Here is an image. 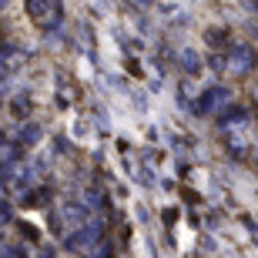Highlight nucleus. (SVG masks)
<instances>
[{"label": "nucleus", "instance_id": "423d86ee", "mask_svg": "<svg viewBox=\"0 0 258 258\" xmlns=\"http://www.w3.org/2000/svg\"><path fill=\"white\" fill-rule=\"evenodd\" d=\"M37 138H40V127H34V124H27L20 131V144H34Z\"/></svg>", "mask_w": 258, "mask_h": 258}, {"label": "nucleus", "instance_id": "ddd939ff", "mask_svg": "<svg viewBox=\"0 0 258 258\" xmlns=\"http://www.w3.org/2000/svg\"><path fill=\"white\" fill-rule=\"evenodd\" d=\"M0 4H7V0H0Z\"/></svg>", "mask_w": 258, "mask_h": 258}, {"label": "nucleus", "instance_id": "f03ea898", "mask_svg": "<svg viewBox=\"0 0 258 258\" xmlns=\"http://www.w3.org/2000/svg\"><path fill=\"white\" fill-rule=\"evenodd\" d=\"M231 64H235V71L238 74H248L251 67L258 64V54L251 44H238V47H231Z\"/></svg>", "mask_w": 258, "mask_h": 258}, {"label": "nucleus", "instance_id": "f8f14e48", "mask_svg": "<svg viewBox=\"0 0 258 258\" xmlns=\"http://www.w3.org/2000/svg\"><path fill=\"white\" fill-rule=\"evenodd\" d=\"M0 141H4V134H0Z\"/></svg>", "mask_w": 258, "mask_h": 258}, {"label": "nucleus", "instance_id": "1a4fd4ad", "mask_svg": "<svg viewBox=\"0 0 258 258\" xmlns=\"http://www.w3.org/2000/svg\"><path fill=\"white\" fill-rule=\"evenodd\" d=\"M241 124V121H245V111H241V107H231V111H225V124Z\"/></svg>", "mask_w": 258, "mask_h": 258}, {"label": "nucleus", "instance_id": "7ed1b4c3", "mask_svg": "<svg viewBox=\"0 0 258 258\" xmlns=\"http://www.w3.org/2000/svg\"><path fill=\"white\" fill-rule=\"evenodd\" d=\"M221 101H228V91H225V87H208L198 101V111H215Z\"/></svg>", "mask_w": 258, "mask_h": 258}, {"label": "nucleus", "instance_id": "9b49d317", "mask_svg": "<svg viewBox=\"0 0 258 258\" xmlns=\"http://www.w3.org/2000/svg\"><path fill=\"white\" fill-rule=\"evenodd\" d=\"M37 258H54V251H50V248H44V251H40Z\"/></svg>", "mask_w": 258, "mask_h": 258}, {"label": "nucleus", "instance_id": "0eeeda50", "mask_svg": "<svg viewBox=\"0 0 258 258\" xmlns=\"http://www.w3.org/2000/svg\"><path fill=\"white\" fill-rule=\"evenodd\" d=\"M47 4H50V0H27V7H30V14H34V17H44V14H47V10H44Z\"/></svg>", "mask_w": 258, "mask_h": 258}, {"label": "nucleus", "instance_id": "f257e3e1", "mask_svg": "<svg viewBox=\"0 0 258 258\" xmlns=\"http://www.w3.org/2000/svg\"><path fill=\"white\" fill-rule=\"evenodd\" d=\"M97 238H101V221H87V225H81L74 235H67L64 245L71 251H77V248H91V245H97Z\"/></svg>", "mask_w": 258, "mask_h": 258}, {"label": "nucleus", "instance_id": "9d476101", "mask_svg": "<svg viewBox=\"0 0 258 258\" xmlns=\"http://www.w3.org/2000/svg\"><path fill=\"white\" fill-rule=\"evenodd\" d=\"M27 111H30V101H27V94H20V101H14V114L24 117Z\"/></svg>", "mask_w": 258, "mask_h": 258}, {"label": "nucleus", "instance_id": "20e7f679", "mask_svg": "<svg viewBox=\"0 0 258 258\" xmlns=\"http://www.w3.org/2000/svg\"><path fill=\"white\" fill-rule=\"evenodd\" d=\"M64 218L74 225V228H81V225H87V208L81 205V201H67L64 205Z\"/></svg>", "mask_w": 258, "mask_h": 258}, {"label": "nucleus", "instance_id": "6e6552de", "mask_svg": "<svg viewBox=\"0 0 258 258\" xmlns=\"http://www.w3.org/2000/svg\"><path fill=\"white\" fill-rule=\"evenodd\" d=\"M20 154V148H14V144H0V161H14Z\"/></svg>", "mask_w": 258, "mask_h": 258}, {"label": "nucleus", "instance_id": "39448f33", "mask_svg": "<svg viewBox=\"0 0 258 258\" xmlns=\"http://www.w3.org/2000/svg\"><path fill=\"white\" fill-rule=\"evenodd\" d=\"M181 67H184V74H198L201 71V57L195 54V50H181Z\"/></svg>", "mask_w": 258, "mask_h": 258}]
</instances>
